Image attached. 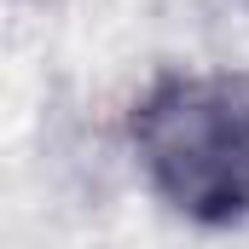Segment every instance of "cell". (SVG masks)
I'll use <instances>...</instances> for the list:
<instances>
[{"label":"cell","instance_id":"cell-1","mask_svg":"<svg viewBox=\"0 0 249 249\" xmlns=\"http://www.w3.org/2000/svg\"><path fill=\"white\" fill-rule=\"evenodd\" d=\"M127 133L168 209L197 226L249 220V70L157 75Z\"/></svg>","mask_w":249,"mask_h":249}]
</instances>
